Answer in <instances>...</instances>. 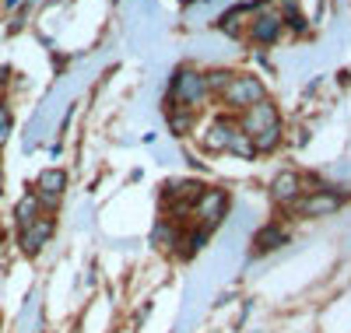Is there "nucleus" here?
I'll list each match as a JSON object with an SVG mask.
<instances>
[{
    "mask_svg": "<svg viewBox=\"0 0 351 333\" xmlns=\"http://www.w3.org/2000/svg\"><path fill=\"white\" fill-rule=\"evenodd\" d=\"M180 242H183V232H180V225H172L169 218H158V221H155V232H152V246L176 253V246H180Z\"/></svg>",
    "mask_w": 351,
    "mask_h": 333,
    "instance_id": "obj_13",
    "label": "nucleus"
},
{
    "mask_svg": "<svg viewBox=\"0 0 351 333\" xmlns=\"http://www.w3.org/2000/svg\"><path fill=\"white\" fill-rule=\"evenodd\" d=\"M0 186H4V169H0Z\"/></svg>",
    "mask_w": 351,
    "mask_h": 333,
    "instance_id": "obj_19",
    "label": "nucleus"
},
{
    "mask_svg": "<svg viewBox=\"0 0 351 333\" xmlns=\"http://www.w3.org/2000/svg\"><path fill=\"white\" fill-rule=\"evenodd\" d=\"M165 116H169V134L172 137H186L197 123V109H186V106H165Z\"/></svg>",
    "mask_w": 351,
    "mask_h": 333,
    "instance_id": "obj_12",
    "label": "nucleus"
},
{
    "mask_svg": "<svg viewBox=\"0 0 351 333\" xmlns=\"http://www.w3.org/2000/svg\"><path fill=\"white\" fill-rule=\"evenodd\" d=\"M232 77H236L232 71H225V67H215V71H208V74H204V88H208L211 95H218V99H221V92L228 88V81H232Z\"/></svg>",
    "mask_w": 351,
    "mask_h": 333,
    "instance_id": "obj_16",
    "label": "nucleus"
},
{
    "mask_svg": "<svg viewBox=\"0 0 351 333\" xmlns=\"http://www.w3.org/2000/svg\"><path fill=\"white\" fill-rule=\"evenodd\" d=\"M239 130V123H232V119H215V123L204 130V137H200V144L208 147V151H228V140H232V134Z\"/></svg>",
    "mask_w": 351,
    "mask_h": 333,
    "instance_id": "obj_11",
    "label": "nucleus"
},
{
    "mask_svg": "<svg viewBox=\"0 0 351 333\" xmlns=\"http://www.w3.org/2000/svg\"><path fill=\"white\" fill-rule=\"evenodd\" d=\"M285 242H288L285 228H281L278 221H271V225H263V228H256V232H253L250 249H253V256H263V253H274L278 246H285Z\"/></svg>",
    "mask_w": 351,
    "mask_h": 333,
    "instance_id": "obj_10",
    "label": "nucleus"
},
{
    "mask_svg": "<svg viewBox=\"0 0 351 333\" xmlns=\"http://www.w3.org/2000/svg\"><path fill=\"white\" fill-rule=\"evenodd\" d=\"M11 127H14V116H11V109L0 102V147L8 144V137H11Z\"/></svg>",
    "mask_w": 351,
    "mask_h": 333,
    "instance_id": "obj_18",
    "label": "nucleus"
},
{
    "mask_svg": "<svg viewBox=\"0 0 351 333\" xmlns=\"http://www.w3.org/2000/svg\"><path fill=\"white\" fill-rule=\"evenodd\" d=\"M274 123H281V116H278V106H274L271 99H263V102H256V106L243 109V119H239V130L253 137V134H260V130H267V127H274Z\"/></svg>",
    "mask_w": 351,
    "mask_h": 333,
    "instance_id": "obj_5",
    "label": "nucleus"
},
{
    "mask_svg": "<svg viewBox=\"0 0 351 333\" xmlns=\"http://www.w3.org/2000/svg\"><path fill=\"white\" fill-rule=\"evenodd\" d=\"M337 207H341V197L337 193H327V190L302 193L299 204H295V210H299L302 218H327V214H334Z\"/></svg>",
    "mask_w": 351,
    "mask_h": 333,
    "instance_id": "obj_7",
    "label": "nucleus"
},
{
    "mask_svg": "<svg viewBox=\"0 0 351 333\" xmlns=\"http://www.w3.org/2000/svg\"><path fill=\"white\" fill-rule=\"evenodd\" d=\"M228 151H232V155H239V158H253V155H256V151H253V140H250V134H243V130L232 134Z\"/></svg>",
    "mask_w": 351,
    "mask_h": 333,
    "instance_id": "obj_17",
    "label": "nucleus"
},
{
    "mask_svg": "<svg viewBox=\"0 0 351 333\" xmlns=\"http://www.w3.org/2000/svg\"><path fill=\"white\" fill-rule=\"evenodd\" d=\"M225 214H228V193L225 190H204L200 197H197V204H193V218L200 221V228L204 232H215L218 225H225Z\"/></svg>",
    "mask_w": 351,
    "mask_h": 333,
    "instance_id": "obj_3",
    "label": "nucleus"
},
{
    "mask_svg": "<svg viewBox=\"0 0 351 333\" xmlns=\"http://www.w3.org/2000/svg\"><path fill=\"white\" fill-rule=\"evenodd\" d=\"M250 140H253V151H263V155H267V151H274V147L281 144V123H274V127H267V130L253 134Z\"/></svg>",
    "mask_w": 351,
    "mask_h": 333,
    "instance_id": "obj_15",
    "label": "nucleus"
},
{
    "mask_svg": "<svg viewBox=\"0 0 351 333\" xmlns=\"http://www.w3.org/2000/svg\"><path fill=\"white\" fill-rule=\"evenodd\" d=\"M64 190H67V172H64V169H43L39 179H36V190H32V193L39 197L43 210H56V204H60Z\"/></svg>",
    "mask_w": 351,
    "mask_h": 333,
    "instance_id": "obj_4",
    "label": "nucleus"
},
{
    "mask_svg": "<svg viewBox=\"0 0 351 333\" xmlns=\"http://www.w3.org/2000/svg\"><path fill=\"white\" fill-rule=\"evenodd\" d=\"M56 232V218H49V214H43L36 225H28L25 232H21V249L28 253V256H36L46 242H49V235Z\"/></svg>",
    "mask_w": 351,
    "mask_h": 333,
    "instance_id": "obj_9",
    "label": "nucleus"
},
{
    "mask_svg": "<svg viewBox=\"0 0 351 333\" xmlns=\"http://www.w3.org/2000/svg\"><path fill=\"white\" fill-rule=\"evenodd\" d=\"M43 218V204L36 193H25L18 204H14V221H18V232H25L28 225H36Z\"/></svg>",
    "mask_w": 351,
    "mask_h": 333,
    "instance_id": "obj_14",
    "label": "nucleus"
},
{
    "mask_svg": "<svg viewBox=\"0 0 351 333\" xmlns=\"http://www.w3.org/2000/svg\"><path fill=\"white\" fill-rule=\"evenodd\" d=\"M302 193H306V190H302V175H299V172H288V169H285V172L274 175V183H271V200H274V204L295 207Z\"/></svg>",
    "mask_w": 351,
    "mask_h": 333,
    "instance_id": "obj_6",
    "label": "nucleus"
},
{
    "mask_svg": "<svg viewBox=\"0 0 351 333\" xmlns=\"http://www.w3.org/2000/svg\"><path fill=\"white\" fill-rule=\"evenodd\" d=\"M267 99V92H263V81L256 74H236L228 81V88L221 92V106H232V109H250L256 102Z\"/></svg>",
    "mask_w": 351,
    "mask_h": 333,
    "instance_id": "obj_2",
    "label": "nucleus"
},
{
    "mask_svg": "<svg viewBox=\"0 0 351 333\" xmlns=\"http://www.w3.org/2000/svg\"><path fill=\"white\" fill-rule=\"evenodd\" d=\"M281 32H285V21H281V14H274V11H260V14H253V21H250V39L260 42V46L278 42Z\"/></svg>",
    "mask_w": 351,
    "mask_h": 333,
    "instance_id": "obj_8",
    "label": "nucleus"
},
{
    "mask_svg": "<svg viewBox=\"0 0 351 333\" xmlns=\"http://www.w3.org/2000/svg\"><path fill=\"white\" fill-rule=\"evenodd\" d=\"M204 95H208V88H204V74H200L197 67L183 64V67H176V71H172L165 106H186V109H197Z\"/></svg>",
    "mask_w": 351,
    "mask_h": 333,
    "instance_id": "obj_1",
    "label": "nucleus"
}]
</instances>
